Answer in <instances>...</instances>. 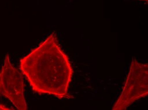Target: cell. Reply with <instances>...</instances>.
Here are the masks:
<instances>
[{"mask_svg":"<svg viewBox=\"0 0 148 110\" xmlns=\"http://www.w3.org/2000/svg\"><path fill=\"white\" fill-rule=\"evenodd\" d=\"M20 67L35 92L59 99L73 98L68 91L73 70L55 33L21 59Z\"/></svg>","mask_w":148,"mask_h":110,"instance_id":"cell-1","label":"cell"},{"mask_svg":"<svg viewBox=\"0 0 148 110\" xmlns=\"http://www.w3.org/2000/svg\"><path fill=\"white\" fill-rule=\"evenodd\" d=\"M0 110H10V109L5 106L4 105L0 104Z\"/></svg>","mask_w":148,"mask_h":110,"instance_id":"cell-4","label":"cell"},{"mask_svg":"<svg viewBox=\"0 0 148 110\" xmlns=\"http://www.w3.org/2000/svg\"><path fill=\"white\" fill-rule=\"evenodd\" d=\"M24 87L22 75L11 63L8 53L0 70V97L7 98L18 110H27Z\"/></svg>","mask_w":148,"mask_h":110,"instance_id":"cell-3","label":"cell"},{"mask_svg":"<svg viewBox=\"0 0 148 110\" xmlns=\"http://www.w3.org/2000/svg\"><path fill=\"white\" fill-rule=\"evenodd\" d=\"M148 76V64L133 59L122 92L112 110H126L135 101L147 96Z\"/></svg>","mask_w":148,"mask_h":110,"instance_id":"cell-2","label":"cell"}]
</instances>
